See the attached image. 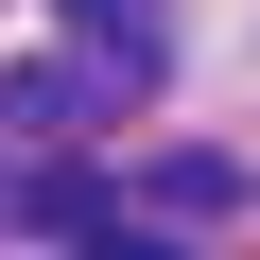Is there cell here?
I'll use <instances>...</instances> for the list:
<instances>
[{
  "mask_svg": "<svg viewBox=\"0 0 260 260\" xmlns=\"http://www.w3.org/2000/svg\"><path fill=\"white\" fill-rule=\"evenodd\" d=\"M0 121H18V139H87L104 87H87V70H0Z\"/></svg>",
  "mask_w": 260,
  "mask_h": 260,
  "instance_id": "6da1fadb",
  "label": "cell"
},
{
  "mask_svg": "<svg viewBox=\"0 0 260 260\" xmlns=\"http://www.w3.org/2000/svg\"><path fill=\"white\" fill-rule=\"evenodd\" d=\"M70 18H87L104 52H156V0H70Z\"/></svg>",
  "mask_w": 260,
  "mask_h": 260,
  "instance_id": "7a4b0ae2",
  "label": "cell"
},
{
  "mask_svg": "<svg viewBox=\"0 0 260 260\" xmlns=\"http://www.w3.org/2000/svg\"><path fill=\"white\" fill-rule=\"evenodd\" d=\"M87 260H191V243H156V225H121V208H104V225H87Z\"/></svg>",
  "mask_w": 260,
  "mask_h": 260,
  "instance_id": "3957f363",
  "label": "cell"
}]
</instances>
